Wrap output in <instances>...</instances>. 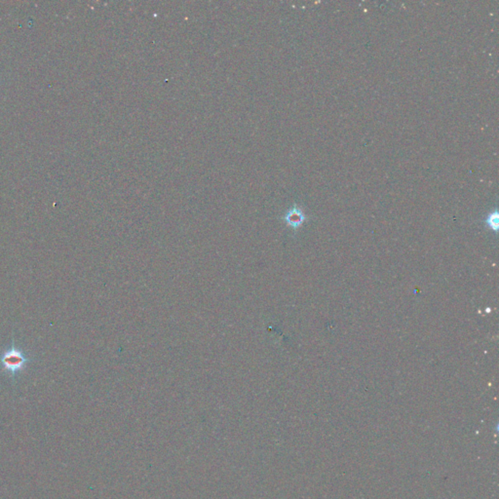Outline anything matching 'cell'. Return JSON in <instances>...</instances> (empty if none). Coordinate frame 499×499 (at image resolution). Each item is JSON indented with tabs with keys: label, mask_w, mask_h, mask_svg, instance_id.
Wrapping results in <instances>:
<instances>
[{
	"label": "cell",
	"mask_w": 499,
	"mask_h": 499,
	"mask_svg": "<svg viewBox=\"0 0 499 499\" xmlns=\"http://www.w3.org/2000/svg\"><path fill=\"white\" fill-rule=\"evenodd\" d=\"M1 364L4 370L16 374L17 371L23 369L25 364L28 362V358L23 354L22 351L16 348H12L1 357Z\"/></svg>",
	"instance_id": "cell-1"
},
{
	"label": "cell",
	"mask_w": 499,
	"mask_h": 499,
	"mask_svg": "<svg viewBox=\"0 0 499 499\" xmlns=\"http://www.w3.org/2000/svg\"><path fill=\"white\" fill-rule=\"evenodd\" d=\"M306 217L304 211L296 205L290 208L284 216V221L292 229H297L298 227H301L306 222Z\"/></svg>",
	"instance_id": "cell-2"
},
{
	"label": "cell",
	"mask_w": 499,
	"mask_h": 499,
	"mask_svg": "<svg viewBox=\"0 0 499 499\" xmlns=\"http://www.w3.org/2000/svg\"><path fill=\"white\" fill-rule=\"evenodd\" d=\"M485 222L490 229H492L493 231L496 232L498 229V213L496 211L493 213H490L488 215V217L486 218Z\"/></svg>",
	"instance_id": "cell-3"
}]
</instances>
